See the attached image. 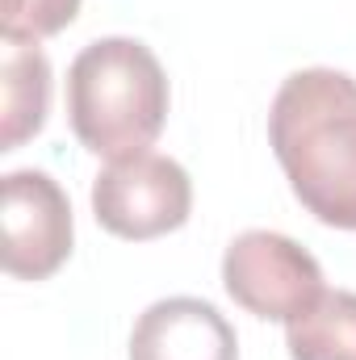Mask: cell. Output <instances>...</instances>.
I'll return each instance as SVG.
<instances>
[{"label": "cell", "instance_id": "1", "mask_svg": "<svg viewBox=\"0 0 356 360\" xmlns=\"http://www.w3.org/2000/svg\"><path fill=\"white\" fill-rule=\"evenodd\" d=\"M268 147L306 214L356 231V80L348 72L302 68L285 76L268 109Z\"/></svg>", "mask_w": 356, "mask_h": 360}, {"label": "cell", "instance_id": "2", "mask_svg": "<svg viewBox=\"0 0 356 360\" xmlns=\"http://www.w3.org/2000/svg\"><path fill=\"white\" fill-rule=\"evenodd\" d=\"M68 122L105 160L147 151L168 122V76L139 38H96L68 68Z\"/></svg>", "mask_w": 356, "mask_h": 360}, {"label": "cell", "instance_id": "3", "mask_svg": "<svg viewBox=\"0 0 356 360\" xmlns=\"http://www.w3.org/2000/svg\"><path fill=\"white\" fill-rule=\"evenodd\" d=\"M193 210V180L177 160L139 151L126 160H109L92 180V214L96 222L130 243L160 239L180 231Z\"/></svg>", "mask_w": 356, "mask_h": 360}, {"label": "cell", "instance_id": "4", "mask_svg": "<svg viewBox=\"0 0 356 360\" xmlns=\"http://www.w3.org/2000/svg\"><path fill=\"white\" fill-rule=\"evenodd\" d=\"M222 285L235 306L268 323H289L323 297L319 260L276 231H243L222 256Z\"/></svg>", "mask_w": 356, "mask_h": 360}, {"label": "cell", "instance_id": "5", "mask_svg": "<svg viewBox=\"0 0 356 360\" xmlns=\"http://www.w3.org/2000/svg\"><path fill=\"white\" fill-rule=\"evenodd\" d=\"M72 256V201L59 180L34 168L4 176V272L46 281Z\"/></svg>", "mask_w": 356, "mask_h": 360}, {"label": "cell", "instance_id": "6", "mask_svg": "<svg viewBox=\"0 0 356 360\" xmlns=\"http://www.w3.org/2000/svg\"><path fill=\"white\" fill-rule=\"evenodd\" d=\"M130 360H239V335L214 302L164 297L139 314Z\"/></svg>", "mask_w": 356, "mask_h": 360}, {"label": "cell", "instance_id": "7", "mask_svg": "<svg viewBox=\"0 0 356 360\" xmlns=\"http://www.w3.org/2000/svg\"><path fill=\"white\" fill-rule=\"evenodd\" d=\"M51 63L34 42H4L0 59V151H17L46 126Z\"/></svg>", "mask_w": 356, "mask_h": 360}, {"label": "cell", "instance_id": "8", "mask_svg": "<svg viewBox=\"0 0 356 360\" xmlns=\"http://www.w3.org/2000/svg\"><path fill=\"white\" fill-rule=\"evenodd\" d=\"M289 360H356V293L323 289L314 306L285 323Z\"/></svg>", "mask_w": 356, "mask_h": 360}, {"label": "cell", "instance_id": "9", "mask_svg": "<svg viewBox=\"0 0 356 360\" xmlns=\"http://www.w3.org/2000/svg\"><path fill=\"white\" fill-rule=\"evenodd\" d=\"M80 13V0H4L0 38L4 42H34L68 30Z\"/></svg>", "mask_w": 356, "mask_h": 360}]
</instances>
